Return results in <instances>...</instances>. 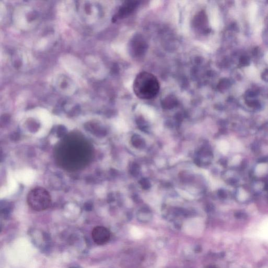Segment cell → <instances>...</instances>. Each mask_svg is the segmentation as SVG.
<instances>
[{"instance_id":"cell-2","label":"cell","mask_w":268,"mask_h":268,"mask_svg":"<svg viewBox=\"0 0 268 268\" xmlns=\"http://www.w3.org/2000/svg\"><path fill=\"white\" fill-rule=\"evenodd\" d=\"M133 87L137 97L142 100H150L155 98L158 94L160 83L153 74L143 71L136 77Z\"/></svg>"},{"instance_id":"cell-5","label":"cell","mask_w":268,"mask_h":268,"mask_svg":"<svg viewBox=\"0 0 268 268\" xmlns=\"http://www.w3.org/2000/svg\"><path fill=\"white\" fill-rule=\"evenodd\" d=\"M138 5V2L136 1H130L125 2L119 9L118 13L116 17H114V18H115V20H116L118 18H125L128 16L134 11Z\"/></svg>"},{"instance_id":"cell-6","label":"cell","mask_w":268,"mask_h":268,"mask_svg":"<svg viewBox=\"0 0 268 268\" xmlns=\"http://www.w3.org/2000/svg\"><path fill=\"white\" fill-rule=\"evenodd\" d=\"M131 232H132V235L136 238H139L142 236V232L137 228H136V227L133 228L131 230Z\"/></svg>"},{"instance_id":"cell-7","label":"cell","mask_w":268,"mask_h":268,"mask_svg":"<svg viewBox=\"0 0 268 268\" xmlns=\"http://www.w3.org/2000/svg\"><path fill=\"white\" fill-rule=\"evenodd\" d=\"M247 104L248 106L252 107H258L260 105L259 103L256 100L248 101L247 102Z\"/></svg>"},{"instance_id":"cell-9","label":"cell","mask_w":268,"mask_h":268,"mask_svg":"<svg viewBox=\"0 0 268 268\" xmlns=\"http://www.w3.org/2000/svg\"><path fill=\"white\" fill-rule=\"evenodd\" d=\"M235 216L236 218H239V219H244L247 218V215H246V213L243 212H237L235 214Z\"/></svg>"},{"instance_id":"cell-1","label":"cell","mask_w":268,"mask_h":268,"mask_svg":"<svg viewBox=\"0 0 268 268\" xmlns=\"http://www.w3.org/2000/svg\"><path fill=\"white\" fill-rule=\"evenodd\" d=\"M91 147L79 136H69L59 144L56 156L62 167L70 170L83 168L91 160Z\"/></svg>"},{"instance_id":"cell-11","label":"cell","mask_w":268,"mask_h":268,"mask_svg":"<svg viewBox=\"0 0 268 268\" xmlns=\"http://www.w3.org/2000/svg\"><path fill=\"white\" fill-rule=\"evenodd\" d=\"M268 162V156L263 157L258 160L259 163H265Z\"/></svg>"},{"instance_id":"cell-4","label":"cell","mask_w":268,"mask_h":268,"mask_svg":"<svg viewBox=\"0 0 268 268\" xmlns=\"http://www.w3.org/2000/svg\"><path fill=\"white\" fill-rule=\"evenodd\" d=\"M92 238L95 244L99 245L106 244L110 238V233L103 226L95 227L92 232Z\"/></svg>"},{"instance_id":"cell-10","label":"cell","mask_w":268,"mask_h":268,"mask_svg":"<svg viewBox=\"0 0 268 268\" xmlns=\"http://www.w3.org/2000/svg\"><path fill=\"white\" fill-rule=\"evenodd\" d=\"M262 79L266 82L268 81V69H266L262 74Z\"/></svg>"},{"instance_id":"cell-3","label":"cell","mask_w":268,"mask_h":268,"mask_svg":"<svg viewBox=\"0 0 268 268\" xmlns=\"http://www.w3.org/2000/svg\"><path fill=\"white\" fill-rule=\"evenodd\" d=\"M27 202L32 209L36 211H42L47 209L50 206L51 198L49 193L46 189L38 187L28 193Z\"/></svg>"},{"instance_id":"cell-8","label":"cell","mask_w":268,"mask_h":268,"mask_svg":"<svg viewBox=\"0 0 268 268\" xmlns=\"http://www.w3.org/2000/svg\"><path fill=\"white\" fill-rule=\"evenodd\" d=\"M240 62L243 65H247L249 64V59L247 57H242L240 60Z\"/></svg>"},{"instance_id":"cell-12","label":"cell","mask_w":268,"mask_h":268,"mask_svg":"<svg viewBox=\"0 0 268 268\" xmlns=\"http://www.w3.org/2000/svg\"><path fill=\"white\" fill-rule=\"evenodd\" d=\"M258 149H259V147H258V144H257L256 143H254V144H252V149L253 150V151L256 152L257 150H258Z\"/></svg>"}]
</instances>
